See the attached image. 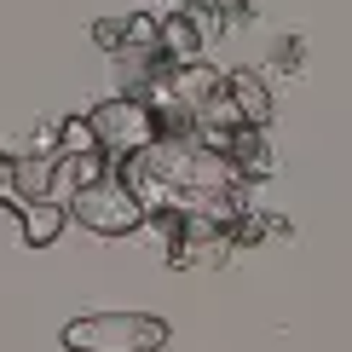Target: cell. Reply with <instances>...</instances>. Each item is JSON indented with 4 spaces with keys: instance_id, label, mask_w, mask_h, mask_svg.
I'll list each match as a JSON object with an SVG mask.
<instances>
[{
    "instance_id": "obj_11",
    "label": "cell",
    "mask_w": 352,
    "mask_h": 352,
    "mask_svg": "<svg viewBox=\"0 0 352 352\" xmlns=\"http://www.w3.org/2000/svg\"><path fill=\"white\" fill-rule=\"evenodd\" d=\"M93 41L104 52H122V41H127V18H98L93 23Z\"/></svg>"
},
{
    "instance_id": "obj_3",
    "label": "cell",
    "mask_w": 352,
    "mask_h": 352,
    "mask_svg": "<svg viewBox=\"0 0 352 352\" xmlns=\"http://www.w3.org/2000/svg\"><path fill=\"white\" fill-rule=\"evenodd\" d=\"M69 219L87 231H98V237H127V231H139L144 226V208H139V197L127 190L122 179H98V185H87L76 202H69Z\"/></svg>"
},
{
    "instance_id": "obj_5",
    "label": "cell",
    "mask_w": 352,
    "mask_h": 352,
    "mask_svg": "<svg viewBox=\"0 0 352 352\" xmlns=\"http://www.w3.org/2000/svg\"><path fill=\"white\" fill-rule=\"evenodd\" d=\"M226 156L237 162V173H243L248 185H260V179H272V173H277V151H272V133H266V127H237Z\"/></svg>"
},
{
    "instance_id": "obj_8",
    "label": "cell",
    "mask_w": 352,
    "mask_h": 352,
    "mask_svg": "<svg viewBox=\"0 0 352 352\" xmlns=\"http://www.w3.org/2000/svg\"><path fill=\"white\" fill-rule=\"evenodd\" d=\"M52 168H58V156H35V151L18 156V190H23V202H47Z\"/></svg>"
},
{
    "instance_id": "obj_9",
    "label": "cell",
    "mask_w": 352,
    "mask_h": 352,
    "mask_svg": "<svg viewBox=\"0 0 352 352\" xmlns=\"http://www.w3.org/2000/svg\"><path fill=\"white\" fill-rule=\"evenodd\" d=\"M98 139H93V122L87 116H64L58 122V156H93Z\"/></svg>"
},
{
    "instance_id": "obj_10",
    "label": "cell",
    "mask_w": 352,
    "mask_h": 352,
    "mask_svg": "<svg viewBox=\"0 0 352 352\" xmlns=\"http://www.w3.org/2000/svg\"><path fill=\"white\" fill-rule=\"evenodd\" d=\"M0 208H23V190H18V156H0Z\"/></svg>"
},
{
    "instance_id": "obj_1",
    "label": "cell",
    "mask_w": 352,
    "mask_h": 352,
    "mask_svg": "<svg viewBox=\"0 0 352 352\" xmlns=\"http://www.w3.org/2000/svg\"><path fill=\"white\" fill-rule=\"evenodd\" d=\"M64 346L69 352H162L168 324L151 312H93L64 324Z\"/></svg>"
},
{
    "instance_id": "obj_4",
    "label": "cell",
    "mask_w": 352,
    "mask_h": 352,
    "mask_svg": "<svg viewBox=\"0 0 352 352\" xmlns=\"http://www.w3.org/2000/svg\"><path fill=\"white\" fill-rule=\"evenodd\" d=\"M226 93H231V104H237L243 116V127H272V81L260 76V69H231L226 76Z\"/></svg>"
},
{
    "instance_id": "obj_2",
    "label": "cell",
    "mask_w": 352,
    "mask_h": 352,
    "mask_svg": "<svg viewBox=\"0 0 352 352\" xmlns=\"http://www.w3.org/2000/svg\"><path fill=\"white\" fill-rule=\"evenodd\" d=\"M87 122H93V139H98V151L110 156V162H122V156H139V151H151L156 144V116L144 98H104V104H93L87 110Z\"/></svg>"
},
{
    "instance_id": "obj_7",
    "label": "cell",
    "mask_w": 352,
    "mask_h": 352,
    "mask_svg": "<svg viewBox=\"0 0 352 352\" xmlns=\"http://www.w3.org/2000/svg\"><path fill=\"white\" fill-rule=\"evenodd\" d=\"M156 41H162V58H168V64H197L202 47H208L185 12H168V18H162V35H156Z\"/></svg>"
},
{
    "instance_id": "obj_6",
    "label": "cell",
    "mask_w": 352,
    "mask_h": 352,
    "mask_svg": "<svg viewBox=\"0 0 352 352\" xmlns=\"http://www.w3.org/2000/svg\"><path fill=\"white\" fill-rule=\"evenodd\" d=\"M18 226H23V243L29 248H47V243H58V231L69 226V208H58V202H23Z\"/></svg>"
}]
</instances>
